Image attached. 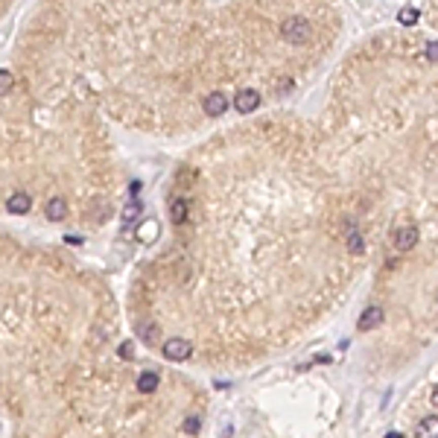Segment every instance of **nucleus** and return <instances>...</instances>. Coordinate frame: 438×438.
Returning <instances> with one entry per match:
<instances>
[{"label": "nucleus", "mask_w": 438, "mask_h": 438, "mask_svg": "<svg viewBox=\"0 0 438 438\" xmlns=\"http://www.w3.org/2000/svg\"><path fill=\"white\" fill-rule=\"evenodd\" d=\"M383 324V307H368L362 316H359V321H356V327L362 333H368V330H374V327H380Z\"/></svg>", "instance_id": "obj_5"}, {"label": "nucleus", "mask_w": 438, "mask_h": 438, "mask_svg": "<svg viewBox=\"0 0 438 438\" xmlns=\"http://www.w3.org/2000/svg\"><path fill=\"white\" fill-rule=\"evenodd\" d=\"M199 418H187V421H184V432H190V435H196V432H199Z\"/></svg>", "instance_id": "obj_15"}, {"label": "nucleus", "mask_w": 438, "mask_h": 438, "mask_svg": "<svg viewBox=\"0 0 438 438\" xmlns=\"http://www.w3.org/2000/svg\"><path fill=\"white\" fill-rule=\"evenodd\" d=\"M415 243H418V228H412V225L394 228V234H391V246H394L397 251L415 249Z\"/></svg>", "instance_id": "obj_3"}, {"label": "nucleus", "mask_w": 438, "mask_h": 438, "mask_svg": "<svg viewBox=\"0 0 438 438\" xmlns=\"http://www.w3.org/2000/svg\"><path fill=\"white\" fill-rule=\"evenodd\" d=\"M201 108H205L208 117H219V114H225L228 108H231V99H228L222 91H211V94L201 99Z\"/></svg>", "instance_id": "obj_1"}, {"label": "nucleus", "mask_w": 438, "mask_h": 438, "mask_svg": "<svg viewBox=\"0 0 438 438\" xmlns=\"http://www.w3.org/2000/svg\"><path fill=\"white\" fill-rule=\"evenodd\" d=\"M138 336H141V342H146V345H161L158 324H138Z\"/></svg>", "instance_id": "obj_10"}, {"label": "nucleus", "mask_w": 438, "mask_h": 438, "mask_svg": "<svg viewBox=\"0 0 438 438\" xmlns=\"http://www.w3.org/2000/svg\"><path fill=\"white\" fill-rule=\"evenodd\" d=\"M190 354H193V345H190L187 339H181V336L166 339V342H164V356H166V359H173V362H181V359H187Z\"/></svg>", "instance_id": "obj_2"}, {"label": "nucleus", "mask_w": 438, "mask_h": 438, "mask_svg": "<svg viewBox=\"0 0 438 438\" xmlns=\"http://www.w3.org/2000/svg\"><path fill=\"white\" fill-rule=\"evenodd\" d=\"M141 211H143V208H141V201H138V199H131L129 205H126V208L120 211V222H123L126 228H129V225H134V222L141 219Z\"/></svg>", "instance_id": "obj_9"}, {"label": "nucleus", "mask_w": 438, "mask_h": 438, "mask_svg": "<svg viewBox=\"0 0 438 438\" xmlns=\"http://www.w3.org/2000/svg\"><path fill=\"white\" fill-rule=\"evenodd\" d=\"M120 356H123V359H129V356H131V345H129V342L120 348Z\"/></svg>", "instance_id": "obj_16"}, {"label": "nucleus", "mask_w": 438, "mask_h": 438, "mask_svg": "<svg viewBox=\"0 0 438 438\" xmlns=\"http://www.w3.org/2000/svg\"><path fill=\"white\" fill-rule=\"evenodd\" d=\"M257 106H260V91H257V88H243V91H237V96H234V108H237V111L249 114V111H254Z\"/></svg>", "instance_id": "obj_4"}, {"label": "nucleus", "mask_w": 438, "mask_h": 438, "mask_svg": "<svg viewBox=\"0 0 438 438\" xmlns=\"http://www.w3.org/2000/svg\"><path fill=\"white\" fill-rule=\"evenodd\" d=\"M158 386H161V377H158V374H152V371H143L141 377H138V389L146 391V394H149V391H155Z\"/></svg>", "instance_id": "obj_11"}, {"label": "nucleus", "mask_w": 438, "mask_h": 438, "mask_svg": "<svg viewBox=\"0 0 438 438\" xmlns=\"http://www.w3.org/2000/svg\"><path fill=\"white\" fill-rule=\"evenodd\" d=\"M29 208H32V199H29L26 193H12V196H9V201H6V211H9V213H18V216H21V213H26Z\"/></svg>", "instance_id": "obj_8"}, {"label": "nucleus", "mask_w": 438, "mask_h": 438, "mask_svg": "<svg viewBox=\"0 0 438 438\" xmlns=\"http://www.w3.org/2000/svg\"><path fill=\"white\" fill-rule=\"evenodd\" d=\"M187 216H190V201L176 196V199L170 201V219H173V225H184Z\"/></svg>", "instance_id": "obj_6"}, {"label": "nucleus", "mask_w": 438, "mask_h": 438, "mask_svg": "<svg viewBox=\"0 0 438 438\" xmlns=\"http://www.w3.org/2000/svg\"><path fill=\"white\" fill-rule=\"evenodd\" d=\"M348 249L354 251V254H362V251H365V240H362V234H359L356 228L348 231Z\"/></svg>", "instance_id": "obj_12"}, {"label": "nucleus", "mask_w": 438, "mask_h": 438, "mask_svg": "<svg viewBox=\"0 0 438 438\" xmlns=\"http://www.w3.org/2000/svg\"><path fill=\"white\" fill-rule=\"evenodd\" d=\"M421 432H424V435H438V418L435 415H429V418L421 421Z\"/></svg>", "instance_id": "obj_14"}, {"label": "nucleus", "mask_w": 438, "mask_h": 438, "mask_svg": "<svg viewBox=\"0 0 438 438\" xmlns=\"http://www.w3.org/2000/svg\"><path fill=\"white\" fill-rule=\"evenodd\" d=\"M429 400H432V406H435V409H438V389L432 391V397H429Z\"/></svg>", "instance_id": "obj_17"}, {"label": "nucleus", "mask_w": 438, "mask_h": 438, "mask_svg": "<svg viewBox=\"0 0 438 438\" xmlns=\"http://www.w3.org/2000/svg\"><path fill=\"white\" fill-rule=\"evenodd\" d=\"M15 88V76L9 71H0V96H6Z\"/></svg>", "instance_id": "obj_13"}, {"label": "nucleus", "mask_w": 438, "mask_h": 438, "mask_svg": "<svg viewBox=\"0 0 438 438\" xmlns=\"http://www.w3.org/2000/svg\"><path fill=\"white\" fill-rule=\"evenodd\" d=\"M44 216H47L50 222H61V219L68 216V201L64 199H50L47 205H44Z\"/></svg>", "instance_id": "obj_7"}]
</instances>
